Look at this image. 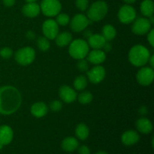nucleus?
I'll return each mask as SVG.
<instances>
[{
    "label": "nucleus",
    "mask_w": 154,
    "mask_h": 154,
    "mask_svg": "<svg viewBox=\"0 0 154 154\" xmlns=\"http://www.w3.org/2000/svg\"><path fill=\"white\" fill-rule=\"evenodd\" d=\"M141 14L146 17L153 16L154 13V4L152 0H144L140 5Z\"/></svg>",
    "instance_id": "23"
},
{
    "label": "nucleus",
    "mask_w": 154,
    "mask_h": 154,
    "mask_svg": "<svg viewBox=\"0 0 154 154\" xmlns=\"http://www.w3.org/2000/svg\"><path fill=\"white\" fill-rule=\"evenodd\" d=\"M106 71L102 66L96 65L91 69L87 72V76L88 80L93 84H98L102 82L105 78Z\"/></svg>",
    "instance_id": "12"
},
{
    "label": "nucleus",
    "mask_w": 154,
    "mask_h": 154,
    "mask_svg": "<svg viewBox=\"0 0 154 154\" xmlns=\"http://www.w3.org/2000/svg\"><path fill=\"white\" fill-rule=\"evenodd\" d=\"M14 138V131L8 125L0 126V149L11 143Z\"/></svg>",
    "instance_id": "14"
},
{
    "label": "nucleus",
    "mask_w": 154,
    "mask_h": 154,
    "mask_svg": "<svg viewBox=\"0 0 154 154\" xmlns=\"http://www.w3.org/2000/svg\"><path fill=\"white\" fill-rule=\"evenodd\" d=\"M14 52L10 48H3L0 50V56H1L2 58L5 59V60H8V59L11 58V57L13 56Z\"/></svg>",
    "instance_id": "31"
},
{
    "label": "nucleus",
    "mask_w": 154,
    "mask_h": 154,
    "mask_svg": "<svg viewBox=\"0 0 154 154\" xmlns=\"http://www.w3.org/2000/svg\"><path fill=\"white\" fill-rule=\"evenodd\" d=\"M50 108L51 111H54V112H58V111H61L63 108V103L61 101L54 100L50 104Z\"/></svg>",
    "instance_id": "33"
},
{
    "label": "nucleus",
    "mask_w": 154,
    "mask_h": 154,
    "mask_svg": "<svg viewBox=\"0 0 154 154\" xmlns=\"http://www.w3.org/2000/svg\"><path fill=\"white\" fill-rule=\"evenodd\" d=\"M37 46L38 49L42 51H48L51 48V43L49 39L45 36L39 37L37 39Z\"/></svg>",
    "instance_id": "28"
},
{
    "label": "nucleus",
    "mask_w": 154,
    "mask_h": 154,
    "mask_svg": "<svg viewBox=\"0 0 154 154\" xmlns=\"http://www.w3.org/2000/svg\"><path fill=\"white\" fill-rule=\"evenodd\" d=\"M102 35L106 40V42H110L116 37L117 30L114 26L111 25V24H106L102 27Z\"/></svg>",
    "instance_id": "25"
},
{
    "label": "nucleus",
    "mask_w": 154,
    "mask_h": 154,
    "mask_svg": "<svg viewBox=\"0 0 154 154\" xmlns=\"http://www.w3.org/2000/svg\"><path fill=\"white\" fill-rule=\"evenodd\" d=\"M136 79L140 85L144 87L150 85L154 79L153 69L148 66H142L137 73Z\"/></svg>",
    "instance_id": "9"
},
{
    "label": "nucleus",
    "mask_w": 154,
    "mask_h": 154,
    "mask_svg": "<svg viewBox=\"0 0 154 154\" xmlns=\"http://www.w3.org/2000/svg\"><path fill=\"white\" fill-rule=\"evenodd\" d=\"M56 45L60 48H63V47L68 46L70 45L71 42H72V35L69 32H63L61 33H59L55 38Z\"/></svg>",
    "instance_id": "22"
},
{
    "label": "nucleus",
    "mask_w": 154,
    "mask_h": 154,
    "mask_svg": "<svg viewBox=\"0 0 154 154\" xmlns=\"http://www.w3.org/2000/svg\"><path fill=\"white\" fill-rule=\"evenodd\" d=\"M147 41H148L149 44L152 48L154 47V30L153 29L150 30L148 33H147Z\"/></svg>",
    "instance_id": "34"
},
{
    "label": "nucleus",
    "mask_w": 154,
    "mask_h": 154,
    "mask_svg": "<svg viewBox=\"0 0 154 154\" xmlns=\"http://www.w3.org/2000/svg\"><path fill=\"white\" fill-rule=\"evenodd\" d=\"M123 1L124 2L126 3V4L131 5V4H132V3L135 2H136L137 0H123Z\"/></svg>",
    "instance_id": "41"
},
{
    "label": "nucleus",
    "mask_w": 154,
    "mask_h": 154,
    "mask_svg": "<svg viewBox=\"0 0 154 154\" xmlns=\"http://www.w3.org/2000/svg\"><path fill=\"white\" fill-rule=\"evenodd\" d=\"M88 8L87 17L92 22H97L103 20L108 11V4L102 0L95 2Z\"/></svg>",
    "instance_id": "3"
},
{
    "label": "nucleus",
    "mask_w": 154,
    "mask_h": 154,
    "mask_svg": "<svg viewBox=\"0 0 154 154\" xmlns=\"http://www.w3.org/2000/svg\"><path fill=\"white\" fill-rule=\"evenodd\" d=\"M140 140V135L135 130H127L121 135V141L125 146H132Z\"/></svg>",
    "instance_id": "16"
},
{
    "label": "nucleus",
    "mask_w": 154,
    "mask_h": 154,
    "mask_svg": "<svg viewBox=\"0 0 154 154\" xmlns=\"http://www.w3.org/2000/svg\"><path fill=\"white\" fill-rule=\"evenodd\" d=\"M150 54V51L142 45H136L132 47L128 54L129 61L135 67L144 66L149 61Z\"/></svg>",
    "instance_id": "2"
},
{
    "label": "nucleus",
    "mask_w": 154,
    "mask_h": 154,
    "mask_svg": "<svg viewBox=\"0 0 154 154\" xmlns=\"http://www.w3.org/2000/svg\"><path fill=\"white\" fill-rule=\"evenodd\" d=\"M22 104V96L16 87L3 86L0 87V114L11 115L18 111Z\"/></svg>",
    "instance_id": "1"
},
{
    "label": "nucleus",
    "mask_w": 154,
    "mask_h": 154,
    "mask_svg": "<svg viewBox=\"0 0 154 154\" xmlns=\"http://www.w3.org/2000/svg\"><path fill=\"white\" fill-rule=\"evenodd\" d=\"M15 61L20 66L32 64L35 59V51L31 47H25L17 50L14 54Z\"/></svg>",
    "instance_id": "5"
},
{
    "label": "nucleus",
    "mask_w": 154,
    "mask_h": 154,
    "mask_svg": "<svg viewBox=\"0 0 154 154\" xmlns=\"http://www.w3.org/2000/svg\"><path fill=\"white\" fill-rule=\"evenodd\" d=\"M30 112L36 118H42L48 114V107L44 102H35L31 106Z\"/></svg>",
    "instance_id": "17"
},
{
    "label": "nucleus",
    "mask_w": 154,
    "mask_h": 154,
    "mask_svg": "<svg viewBox=\"0 0 154 154\" xmlns=\"http://www.w3.org/2000/svg\"><path fill=\"white\" fill-rule=\"evenodd\" d=\"M56 22L57 23L59 26H65L68 25L70 22V17L67 14H59L56 16Z\"/></svg>",
    "instance_id": "29"
},
{
    "label": "nucleus",
    "mask_w": 154,
    "mask_h": 154,
    "mask_svg": "<svg viewBox=\"0 0 154 154\" xmlns=\"http://www.w3.org/2000/svg\"><path fill=\"white\" fill-rule=\"evenodd\" d=\"M105 42H106V40L104 38L103 36L96 33V34H92L88 38L87 43L89 46L93 49H102Z\"/></svg>",
    "instance_id": "20"
},
{
    "label": "nucleus",
    "mask_w": 154,
    "mask_h": 154,
    "mask_svg": "<svg viewBox=\"0 0 154 154\" xmlns=\"http://www.w3.org/2000/svg\"><path fill=\"white\" fill-rule=\"evenodd\" d=\"M78 69L80 72H87L89 70V63L88 61L85 59H82V60H78Z\"/></svg>",
    "instance_id": "30"
},
{
    "label": "nucleus",
    "mask_w": 154,
    "mask_h": 154,
    "mask_svg": "<svg viewBox=\"0 0 154 154\" xmlns=\"http://www.w3.org/2000/svg\"><path fill=\"white\" fill-rule=\"evenodd\" d=\"M40 9L44 15L52 17L60 13L62 5L59 0H42L40 5Z\"/></svg>",
    "instance_id": "6"
},
{
    "label": "nucleus",
    "mask_w": 154,
    "mask_h": 154,
    "mask_svg": "<svg viewBox=\"0 0 154 154\" xmlns=\"http://www.w3.org/2000/svg\"><path fill=\"white\" fill-rule=\"evenodd\" d=\"M95 154H108L106 151H103V150H101V151L96 152Z\"/></svg>",
    "instance_id": "42"
},
{
    "label": "nucleus",
    "mask_w": 154,
    "mask_h": 154,
    "mask_svg": "<svg viewBox=\"0 0 154 154\" xmlns=\"http://www.w3.org/2000/svg\"><path fill=\"white\" fill-rule=\"evenodd\" d=\"M26 3H32V2H35L37 0H25Z\"/></svg>",
    "instance_id": "43"
},
{
    "label": "nucleus",
    "mask_w": 154,
    "mask_h": 154,
    "mask_svg": "<svg viewBox=\"0 0 154 154\" xmlns=\"http://www.w3.org/2000/svg\"><path fill=\"white\" fill-rule=\"evenodd\" d=\"M69 23L72 31L75 32H81L92 23V21L90 20L86 15L78 14L72 18Z\"/></svg>",
    "instance_id": "10"
},
{
    "label": "nucleus",
    "mask_w": 154,
    "mask_h": 154,
    "mask_svg": "<svg viewBox=\"0 0 154 154\" xmlns=\"http://www.w3.org/2000/svg\"><path fill=\"white\" fill-rule=\"evenodd\" d=\"M147 113V109H146V108L144 106L141 107V109H140V114H144Z\"/></svg>",
    "instance_id": "40"
},
{
    "label": "nucleus",
    "mask_w": 154,
    "mask_h": 154,
    "mask_svg": "<svg viewBox=\"0 0 154 154\" xmlns=\"http://www.w3.org/2000/svg\"><path fill=\"white\" fill-rule=\"evenodd\" d=\"M148 63H150V67L153 68V67H154V55H151V56H150V59H149Z\"/></svg>",
    "instance_id": "39"
},
{
    "label": "nucleus",
    "mask_w": 154,
    "mask_h": 154,
    "mask_svg": "<svg viewBox=\"0 0 154 154\" xmlns=\"http://www.w3.org/2000/svg\"><path fill=\"white\" fill-rule=\"evenodd\" d=\"M59 95L61 100L67 104L75 102L78 96L76 90L68 85H63L60 87L59 90Z\"/></svg>",
    "instance_id": "13"
},
{
    "label": "nucleus",
    "mask_w": 154,
    "mask_h": 154,
    "mask_svg": "<svg viewBox=\"0 0 154 154\" xmlns=\"http://www.w3.org/2000/svg\"><path fill=\"white\" fill-rule=\"evenodd\" d=\"M60 28L55 20L48 19L42 24V32L44 36L49 40H54L59 34Z\"/></svg>",
    "instance_id": "11"
},
{
    "label": "nucleus",
    "mask_w": 154,
    "mask_h": 154,
    "mask_svg": "<svg viewBox=\"0 0 154 154\" xmlns=\"http://www.w3.org/2000/svg\"><path fill=\"white\" fill-rule=\"evenodd\" d=\"M102 49H103L104 52H108V51H110L111 50V45L106 42L105 45H104Z\"/></svg>",
    "instance_id": "38"
},
{
    "label": "nucleus",
    "mask_w": 154,
    "mask_h": 154,
    "mask_svg": "<svg viewBox=\"0 0 154 154\" xmlns=\"http://www.w3.org/2000/svg\"><path fill=\"white\" fill-rule=\"evenodd\" d=\"M135 126L138 132L144 135L150 134L153 129L152 122L146 117H141L138 119L135 123Z\"/></svg>",
    "instance_id": "18"
},
{
    "label": "nucleus",
    "mask_w": 154,
    "mask_h": 154,
    "mask_svg": "<svg viewBox=\"0 0 154 154\" xmlns=\"http://www.w3.org/2000/svg\"><path fill=\"white\" fill-rule=\"evenodd\" d=\"M78 153L79 154H90L91 151H90V149L89 148V147L86 145H82L81 147H78Z\"/></svg>",
    "instance_id": "35"
},
{
    "label": "nucleus",
    "mask_w": 154,
    "mask_h": 154,
    "mask_svg": "<svg viewBox=\"0 0 154 154\" xmlns=\"http://www.w3.org/2000/svg\"><path fill=\"white\" fill-rule=\"evenodd\" d=\"M136 11L130 5H124L118 11V19L123 24H130L136 19Z\"/></svg>",
    "instance_id": "7"
},
{
    "label": "nucleus",
    "mask_w": 154,
    "mask_h": 154,
    "mask_svg": "<svg viewBox=\"0 0 154 154\" xmlns=\"http://www.w3.org/2000/svg\"><path fill=\"white\" fill-rule=\"evenodd\" d=\"M75 135L78 139L85 141L90 135V129L85 123H79L75 128Z\"/></svg>",
    "instance_id": "24"
},
{
    "label": "nucleus",
    "mask_w": 154,
    "mask_h": 154,
    "mask_svg": "<svg viewBox=\"0 0 154 154\" xmlns=\"http://www.w3.org/2000/svg\"><path fill=\"white\" fill-rule=\"evenodd\" d=\"M90 52V46L86 41L78 38L72 40L69 47V54L75 60H82Z\"/></svg>",
    "instance_id": "4"
},
{
    "label": "nucleus",
    "mask_w": 154,
    "mask_h": 154,
    "mask_svg": "<svg viewBox=\"0 0 154 154\" xmlns=\"http://www.w3.org/2000/svg\"><path fill=\"white\" fill-rule=\"evenodd\" d=\"M77 99H78V102L82 104V105H87V104H90L93 101V96L90 92L84 91L80 93L77 96Z\"/></svg>",
    "instance_id": "27"
},
{
    "label": "nucleus",
    "mask_w": 154,
    "mask_h": 154,
    "mask_svg": "<svg viewBox=\"0 0 154 154\" xmlns=\"http://www.w3.org/2000/svg\"><path fill=\"white\" fill-rule=\"evenodd\" d=\"M26 36L29 40H33L35 38V33L33 31H28L26 32Z\"/></svg>",
    "instance_id": "37"
},
{
    "label": "nucleus",
    "mask_w": 154,
    "mask_h": 154,
    "mask_svg": "<svg viewBox=\"0 0 154 154\" xmlns=\"http://www.w3.org/2000/svg\"><path fill=\"white\" fill-rule=\"evenodd\" d=\"M22 12L27 17H36L41 12L40 5L36 2L26 3L23 6Z\"/></svg>",
    "instance_id": "19"
},
{
    "label": "nucleus",
    "mask_w": 154,
    "mask_h": 154,
    "mask_svg": "<svg viewBox=\"0 0 154 154\" xmlns=\"http://www.w3.org/2000/svg\"><path fill=\"white\" fill-rule=\"evenodd\" d=\"M75 5L81 11H85L89 7L88 0H75Z\"/></svg>",
    "instance_id": "32"
},
{
    "label": "nucleus",
    "mask_w": 154,
    "mask_h": 154,
    "mask_svg": "<svg viewBox=\"0 0 154 154\" xmlns=\"http://www.w3.org/2000/svg\"><path fill=\"white\" fill-rule=\"evenodd\" d=\"M132 23V32L137 35H144L151 29L152 24L147 17L137 18Z\"/></svg>",
    "instance_id": "8"
},
{
    "label": "nucleus",
    "mask_w": 154,
    "mask_h": 154,
    "mask_svg": "<svg viewBox=\"0 0 154 154\" xmlns=\"http://www.w3.org/2000/svg\"><path fill=\"white\" fill-rule=\"evenodd\" d=\"M16 0H2V2L6 7H12L15 4Z\"/></svg>",
    "instance_id": "36"
},
{
    "label": "nucleus",
    "mask_w": 154,
    "mask_h": 154,
    "mask_svg": "<svg viewBox=\"0 0 154 154\" xmlns=\"http://www.w3.org/2000/svg\"><path fill=\"white\" fill-rule=\"evenodd\" d=\"M61 147L64 151L73 152L79 147V142L75 137H67L63 140L61 143Z\"/></svg>",
    "instance_id": "21"
},
{
    "label": "nucleus",
    "mask_w": 154,
    "mask_h": 154,
    "mask_svg": "<svg viewBox=\"0 0 154 154\" xmlns=\"http://www.w3.org/2000/svg\"><path fill=\"white\" fill-rule=\"evenodd\" d=\"M106 60V54L102 49H93L88 53L87 60L94 65H100Z\"/></svg>",
    "instance_id": "15"
},
{
    "label": "nucleus",
    "mask_w": 154,
    "mask_h": 154,
    "mask_svg": "<svg viewBox=\"0 0 154 154\" xmlns=\"http://www.w3.org/2000/svg\"><path fill=\"white\" fill-rule=\"evenodd\" d=\"M87 84H88L87 78L84 75H79V76L76 77L73 82L74 89L75 90H78V91L84 90V89H86Z\"/></svg>",
    "instance_id": "26"
}]
</instances>
